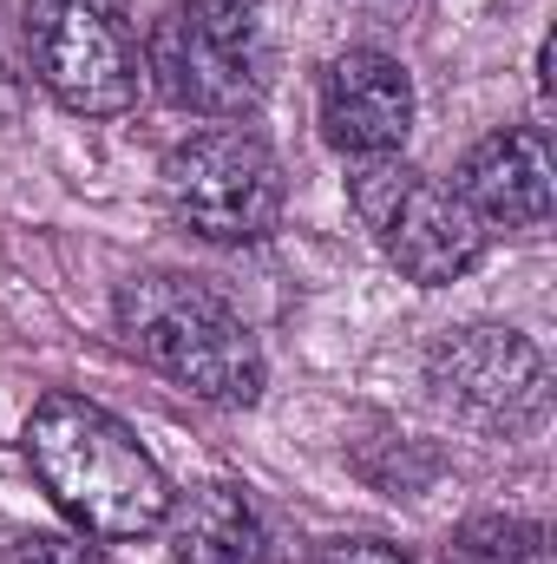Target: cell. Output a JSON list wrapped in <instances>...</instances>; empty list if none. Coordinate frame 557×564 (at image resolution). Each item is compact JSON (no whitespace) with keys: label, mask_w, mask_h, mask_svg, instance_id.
Segmentation results:
<instances>
[{"label":"cell","mask_w":557,"mask_h":564,"mask_svg":"<svg viewBox=\"0 0 557 564\" xmlns=\"http://www.w3.org/2000/svg\"><path fill=\"white\" fill-rule=\"evenodd\" d=\"M295 564H414V558L401 545H387V539H321Z\"/></svg>","instance_id":"obj_13"},{"label":"cell","mask_w":557,"mask_h":564,"mask_svg":"<svg viewBox=\"0 0 557 564\" xmlns=\"http://www.w3.org/2000/svg\"><path fill=\"white\" fill-rule=\"evenodd\" d=\"M164 532L177 564H263V519L243 499V486H223V479L171 492Z\"/></svg>","instance_id":"obj_10"},{"label":"cell","mask_w":557,"mask_h":564,"mask_svg":"<svg viewBox=\"0 0 557 564\" xmlns=\"http://www.w3.org/2000/svg\"><path fill=\"white\" fill-rule=\"evenodd\" d=\"M282 197H288L282 158L243 126L190 132L164 158V204L204 243H223V250L263 243L282 224Z\"/></svg>","instance_id":"obj_5"},{"label":"cell","mask_w":557,"mask_h":564,"mask_svg":"<svg viewBox=\"0 0 557 564\" xmlns=\"http://www.w3.org/2000/svg\"><path fill=\"white\" fill-rule=\"evenodd\" d=\"M26 466L46 499L99 545L151 539L171 512V479L139 433L86 394H46L26 414Z\"/></svg>","instance_id":"obj_1"},{"label":"cell","mask_w":557,"mask_h":564,"mask_svg":"<svg viewBox=\"0 0 557 564\" xmlns=\"http://www.w3.org/2000/svg\"><path fill=\"white\" fill-rule=\"evenodd\" d=\"M119 341L139 355L151 375L177 381L184 394L210 408H250L263 394V348L250 322L184 270H139L112 295Z\"/></svg>","instance_id":"obj_2"},{"label":"cell","mask_w":557,"mask_h":564,"mask_svg":"<svg viewBox=\"0 0 557 564\" xmlns=\"http://www.w3.org/2000/svg\"><path fill=\"white\" fill-rule=\"evenodd\" d=\"M26 46L40 86L79 119H119L139 106L144 53L125 0H26Z\"/></svg>","instance_id":"obj_6"},{"label":"cell","mask_w":557,"mask_h":564,"mask_svg":"<svg viewBox=\"0 0 557 564\" xmlns=\"http://www.w3.org/2000/svg\"><path fill=\"white\" fill-rule=\"evenodd\" d=\"M0 564H112L106 558V545L99 539H73V532H26V539H13L7 545V558Z\"/></svg>","instance_id":"obj_12"},{"label":"cell","mask_w":557,"mask_h":564,"mask_svg":"<svg viewBox=\"0 0 557 564\" xmlns=\"http://www.w3.org/2000/svg\"><path fill=\"white\" fill-rule=\"evenodd\" d=\"M354 217L374 230L381 257L419 289H446L485 257V224L466 210V197L439 177L414 171L401 151L394 158H354L348 171Z\"/></svg>","instance_id":"obj_4"},{"label":"cell","mask_w":557,"mask_h":564,"mask_svg":"<svg viewBox=\"0 0 557 564\" xmlns=\"http://www.w3.org/2000/svg\"><path fill=\"white\" fill-rule=\"evenodd\" d=\"M321 139L335 144L348 164L354 158H394L414 132V79L394 53L381 46H348L328 59L321 73V99H315Z\"/></svg>","instance_id":"obj_8"},{"label":"cell","mask_w":557,"mask_h":564,"mask_svg":"<svg viewBox=\"0 0 557 564\" xmlns=\"http://www.w3.org/2000/svg\"><path fill=\"white\" fill-rule=\"evenodd\" d=\"M426 388L452 421L479 426V433H525L551 408L545 355L518 328H499V322L439 335L426 348Z\"/></svg>","instance_id":"obj_7"},{"label":"cell","mask_w":557,"mask_h":564,"mask_svg":"<svg viewBox=\"0 0 557 564\" xmlns=\"http://www.w3.org/2000/svg\"><path fill=\"white\" fill-rule=\"evenodd\" d=\"M446 564H551V545L532 519H472L446 539Z\"/></svg>","instance_id":"obj_11"},{"label":"cell","mask_w":557,"mask_h":564,"mask_svg":"<svg viewBox=\"0 0 557 564\" xmlns=\"http://www.w3.org/2000/svg\"><path fill=\"white\" fill-rule=\"evenodd\" d=\"M452 191L485 230H538L551 217V139L538 126H499L459 158Z\"/></svg>","instance_id":"obj_9"},{"label":"cell","mask_w":557,"mask_h":564,"mask_svg":"<svg viewBox=\"0 0 557 564\" xmlns=\"http://www.w3.org/2000/svg\"><path fill=\"white\" fill-rule=\"evenodd\" d=\"M139 53L157 99L197 119H243L270 86L256 0H171L151 20Z\"/></svg>","instance_id":"obj_3"}]
</instances>
